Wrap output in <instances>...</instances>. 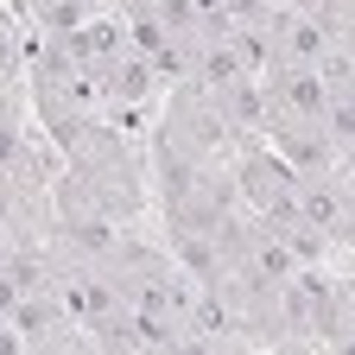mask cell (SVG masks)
<instances>
[{
    "mask_svg": "<svg viewBox=\"0 0 355 355\" xmlns=\"http://www.w3.org/2000/svg\"><path fill=\"white\" fill-rule=\"evenodd\" d=\"M292 209L304 229H318L330 241L336 260H349V229H355V209H349V159H336L330 171H311L292 184Z\"/></svg>",
    "mask_w": 355,
    "mask_h": 355,
    "instance_id": "obj_1",
    "label": "cell"
}]
</instances>
